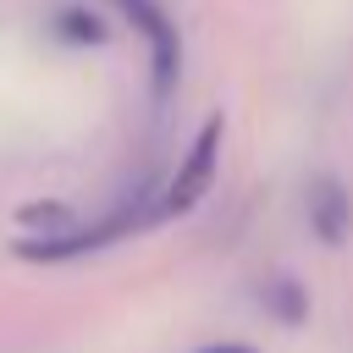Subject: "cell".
Returning a JSON list of instances; mask_svg holds the SVG:
<instances>
[{
  "instance_id": "cell-6",
  "label": "cell",
  "mask_w": 353,
  "mask_h": 353,
  "mask_svg": "<svg viewBox=\"0 0 353 353\" xmlns=\"http://www.w3.org/2000/svg\"><path fill=\"white\" fill-rule=\"evenodd\" d=\"M55 39H66V44H99V39H105V22H99L94 11H77V6H72V11L55 17Z\"/></svg>"
},
{
  "instance_id": "cell-1",
  "label": "cell",
  "mask_w": 353,
  "mask_h": 353,
  "mask_svg": "<svg viewBox=\"0 0 353 353\" xmlns=\"http://www.w3.org/2000/svg\"><path fill=\"white\" fill-rule=\"evenodd\" d=\"M149 221H160L154 204H149V193H132V199H121L110 215H99L94 226H61V232H44V237H22V243H17V259H28V265L83 259V254H99V248H110V243L143 232Z\"/></svg>"
},
{
  "instance_id": "cell-7",
  "label": "cell",
  "mask_w": 353,
  "mask_h": 353,
  "mask_svg": "<svg viewBox=\"0 0 353 353\" xmlns=\"http://www.w3.org/2000/svg\"><path fill=\"white\" fill-rule=\"evenodd\" d=\"M22 226H55V232H61V226H72V221H66V204H28V210H22Z\"/></svg>"
},
{
  "instance_id": "cell-2",
  "label": "cell",
  "mask_w": 353,
  "mask_h": 353,
  "mask_svg": "<svg viewBox=\"0 0 353 353\" xmlns=\"http://www.w3.org/2000/svg\"><path fill=\"white\" fill-rule=\"evenodd\" d=\"M221 138H226V121L210 116V121L199 127V138L188 143V154L176 160L171 182H165L160 199H154V215H160V221H165V215H188V210H199V199L215 188V171H221Z\"/></svg>"
},
{
  "instance_id": "cell-3",
  "label": "cell",
  "mask_w": 353,
  "mask_h": 353,
  "mask_svg": "<svg viewBox=\"0 0 353 353\" xmlns=\"http://www.w3.org/2000/svg\"><path fill=\"white\" fill-rule=\"evenodd\" d=\"M121 17L149 39V77H154V99H171L176 77H182V39H176V22L165 17L160 0H116Z\"/></svg>"
},
{
  "instance_id": "cell-4",
  "label": "cell",
  "mask_w": 353,
  "mask_h": 353,
  "mask_svg": "<svg viewBox=\"0 0 353 353\" xmlns=\"http://www.w3.org/2000/svg\"><path fill=\"white\" fill-rule=\"evenodd\" d=\"M303 215H309V232H314L325 248H342L347 232H353V193H347L331 171H320V176H309V188H303Z\"/></svg>"
},
{
  "instance_id": "cell-5",
  "label": "cell",
  "mask_w": 353,
  "mask_h": 353,
  "mask_svg": "<svg viewBox=\"0 0 353 353\" xmlns=\"http://www.w3.org/2000/svg\"><path fill=\"white\" fill-rule=\"evenodd\" d=\"M259 309L276 314L281 325H303L309 320V287L298 276H265L259 281Z\"/></svg>"
},
{
  "instance_id": "cell-8",
  "label": "cell",
  "mask_w": 353,
  "mask_h": 353,
  "mask_svg": "<svg viewBox=\"0 0 353 353\" xmlns=\"http://www.w3.org/2000/svg\"><path fill=\"white\" fill-rule=\"evenodd\" d=\"M193 353H259V347H248V342H204Z\"/></svg>"
}]
</instances>
